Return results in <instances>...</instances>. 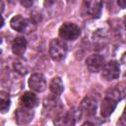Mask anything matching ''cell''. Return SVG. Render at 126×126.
Wrapping results in <instances>:
<instances>
[{
  "mask_svg": "<svg viewBox=\"0 0 126 126\" xmlns=\"http://www.w3.org/2000/svg\"><path fill=\"white\" fill-rule=\"evenodd\" d=\"M10 26L13 30H15L17 32H24L27 30V28L29 26V22L27 19L23 18L21 15H17L11 19Z\"/></svg>",
  "mask_w": 126,
  "mask_h": 126,
  "instance_id": "obj_11",
  "label": "cell"
},
{
  "mask_svg": "<svg viewBox=\"0 0 126 126\" xmlns=\"http://www.w3.org/2000/svg\"><path fill=\"white\" fill-rule=\"evenodd\" d=\"M120 74V67L117 61L112 60L104 64L101 69V78L106 81H112L119 77Z\"/></svg>",
  "mask_w": 126,
  "mask_h": 126,
  "instance_id": "obj_3",
  "label": "cell"
},
{
  "mask_svg": "<svg viewBox=\"0 0 126 126\" xmlns=\"http://www.w3.org/2000/svg\"><path fill=\"white\" fill-rule=\"evenodd\" d=\"M27 48V40L24 36H18L14 39L12 43V51L14 54L22 56Z\"/></svg>",
  "mask_w": 126,
  "mask_h": 126,
  "instance_id": "obj_12",
  "label": "cell"
},
{
  "mask_svg": "<svg viewBox=\"0 0 126 126\" xmlns=\"http://www.w3.org/2000/svg\"><path fill=\"white\" fill-rule=\"evenodd\" d=\"M76 116H75V111L71 110L64 114L61 117H58L56 120H54V124L57 125H74L76 123L75 121Z\"/></svg>",
  "mask_w": 126,
  "mask_h": 126,
  "instance_id": "obj_14",
  "label": "cell"
},
{
  "mask_svg": "<svg viewBox=\"0 0 126 126\" xmlns=\"http://www.w3.org/2000/svg\"><path fill=\"white\" fill-rule=\"evenodd\" d=\"M29 87L32 91L41 93L46 89V81L42 74L35 73L32 74L29 79Z\"/></svg>",
  "mask_w": 126,
  "mask_h": 126,
  "instance_id": "obj_6",
  "label": "cell"
},
{
  "mask_svg": "<svg viewBox=\"0 0 126 126\" xmlns=\"http://www.w3.org/2000/svg\"><path fill=\"white\" fill-rule=\"evenodd\" d=\"M49 89H50V92L53 95L59 96L62 94V92L64 91V85H63V82H62L61 78L54 77L50 82Z\"/></svg>",
  "mask_w": 126,
  "mask_h": 126,
  "instance_id": "obj_13",
  "label": "cell"
},
{
  "mask_svg": "<svg viewBox=\"0 0 126 126\" xmlns=\"http://www.w3.org/2000/svg\"><path fill=\"white\" fill-rule=\"evenodd\" d=\"M124 24H125V26H126V17H125V19H124Z\"/></svg>",
  "mask_w": 126,
  "mask_h": 126,
  "instance_id": "obj_22",
  "label": "cell"
},
{
  "mask_svg": "<svg viewBox=\"0 0 126 126\" xmlns=\"http://www.w3.org/2000/svg\"><path fill=\"white\" fill-rule=\"evenodd\" d=\"M14 69L17 73L21 75H26L28 73V67L27 64L23 60H17L14 62Z\"/></svg>",
  "mask_w": 126,
  "mask_h": 126,
  "instance_id": "obj_16",
  "label": "cell"
},
{
  "mask_svg": "<svg viewBox=\"0 0 126 126\" xmlns=\"http://www.w3.org/2000/svg\"><path fill=\"white\" fill-rule=\"evenodd\" d=\"M84 9L88 15L93 18H99L102 10L101 0H84Z\"/></svg>",
  "mask_w": 126,
  "mask_h": 126,
  "instance_id": "obj_4",
  "label": "cell"
},
{
  "mask_svg": "<svg viewBox=\"0 0 126 126\" xmlns=\"http://www.w3.org/2000/svg\"><path fill=\"white\" fill-rule=\"evenodd\" d=\"M67 53V45L59 40V39H52L49 44V55L53 60L59 61L62 60Z\"/></svg>",
  "mask_w": 126,
  "mask_h": 126,
  "instance_id": "obj_2",
  "label": "cell"
},
{
  "mask_svg": "<svg viewBox=\"0 0 126 126\" xmlns=\"http://www.w3.org/2000/svg\"><path fill=\"white\" fill-rule=\"evenodd\" d=\"M55 1H56V0H44V5H45V6H50V5H52Z\"/></svg>",
  "mask_w": 126,
  "mask_h": 126,
  "instance_id": "obj_20",
  "label": "cell"
},
{
  "mask_svg": "<svg viewBox=\"0 0 126 126\" xmlns=\"http://www.w3.org/2000/svg\"><path fill=\"white\" fill-rule=\"evenodd\" d=\"M59 36L64 40H75L81 34L80 28L74 23H64L58 31Z\"/></svg>",
  "mask_w": 126,
  "mask_h": 126,
  "instance_id": "obj_1",
  "label": "cell"
},
{
  "mask_svg": "<svg viewBox=\"0 0 126 126\" xmlns=\"http://www.w3.org/2000/svg\"><path fill=\"white\" fill-rule=\"evenodd\" d=\"M8 1L11 2V3H14V2H15V0H8Z\"/></svg>",
  "mask_w": 126,
  "mask_h": 126,
  "instance_id": "obj_21",
  "label": "cell"
},
{
  "mask_svg": "<svg viewBox=\"0 0 126 126\" xmlns=\"http://www.w3.org/2000/svg\"><path fill=\"white\" fill-rule=\"evenodd\" d=\"M34 1H35V0H20L21 4H22L23 6H25V7H27V8L32 7V6L33 5Z\"/></svg>",
  "mask_w": 126,
  "mask_h": 126,
  "instance_id": "obj_17",
  "label": "cell"
},
{
  "mask_svg": "<svg viewBox=\"0 0 126 126\" xmlns=\"http://www.w3.org/2000/svg\"><path fill=\"white\" fill-rule=\"evenodd\" d=\"M116 105H117V100L116 99H114L110 96L105 97L102 100L101 105H100V114H101V116H103V117L110 116V114L114 111Z\"/></svg>",
  "mask_w": 126,
  "mask_h": 126,
  "instance_id": "obj_10",
  "label": "cell"
},
{
  "mask_svg": "<svg viewBox=\"0 0 126 126\" xmlns=\"http://www.w3.org/2000/svg\"><path fill=\"white\" fill-rule=\"evenodd\" d=\"M19 101L23 107H27V108H31V109L36 107L39 102L36 94H34L32 92H25L21 95Z\"/></svg>",
  "mask_w": 126,
  "mask_h": 126,
  "instance_id": "obj_8",
  "label": "cell"
},
{
  "mask_svg": "<svg viewBox=\"0 0 126 126\" xmlns=\"http://www.w3.org/2000/svg\"><path fill=\"white\" fill-rule=\"evenodd\" d=\"M104 64H105L104 57L100 54H93V55L89 56L86 60V65H87L88 69L93 73L101 71Z\"/></svg>",
  "mask_w": 126,
  "mask_h": 126,
  "instance_id": "obj_7",
  "label": "cell"
},
{
  "mask_svg": "<svg viewBox=\"0 0 126 126\" xmlns=\"http://www.w3.org/2000/svg\"><path fill=\"white\" fill-rule=\"evenodd\" d=\"M33 117V112H32L31 108H19L15 112V120L19 125L28 124Z\"/></svg>",
  "mask_w": 126,
  "mask_h": 126,
  "instance_id": "obj_9",
  "label": "cell"
},
{
  "mask_svg": "<svg viewBox=\"0 0 126 126\" xmlns=\"http://www.w3.org/2000/svg\"><path fill=\"white\" fill-rule=\"evenodd\" d=\"M121 122H122L123 124H126V106H125L124 111H123V113H122V115H121Z\"/></svg>",
  "mask_w": 126,
  "mask_h": 126,
  "instance_id": "obj_19",
  "label": "cell"
},
{
  "mask_svg": "<svg viewBox=\"0 0 126 126\" xmlns=\"http://www.w3.org/2000/svg\"><path fill=\"white\" fill-rule=\"evenodd\" d=\"M96 107H97L96 99L94 98L93 96H86L80 104L79 112H80V114H85L87 116H92V115L95 114Z\"/></svg>",
  "mask_w": 126,
  "mask_h": 126,
  "instance_id": "obj_5",
  "label": "cell"
},
{
  "mask_svg": "<svg viewBox=\"0 0 126 126\" xmlns=\"http://www.w3.org/2000/svg\"><path fill=\"white\" fill-rule=\"evenodd\" d=\"M10 96L7 93L5 92H1L0 94V108H1V112L2 113H5L9 107H10Z\"/></svg>",
  "mask_w": 126,
  "mask_h": 126,
  "instance_id": "obj_15",
  "label": "cell"
},
{
  "mask_svg": "<svg viewBox=\"0 0 126 126\" xmlns=\"http://www.w3.org/2000/svg\"><path fill=\"white\" fill-rule=\"evenodd\" d=\"M117 4L119 5L120 8L126 9V0H117Z\"/></svg>",
  "mask_w": 126,
  "mask_h": 126,
  "instance_id": "obj_18",
  "label": "cell"
}]
</instances>
